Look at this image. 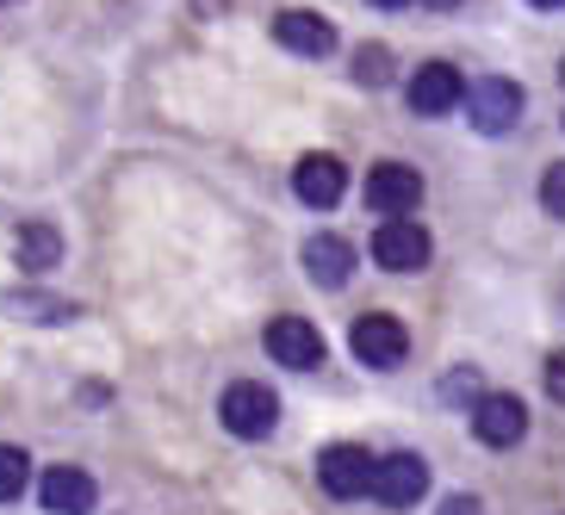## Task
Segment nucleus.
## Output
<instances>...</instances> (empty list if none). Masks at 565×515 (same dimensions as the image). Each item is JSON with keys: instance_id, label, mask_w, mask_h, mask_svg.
<instances>
[{"instance_id": "obj_1", "label": "nucleus", "mask_w": 565, "mask_h": 515, "mask_svg": "<svg viewBox=\"0 0 565 515\" xmlns=\"http://www.w3.org/2000/svg\"><path fill=\"white\" fill-rule=\"evenodd\" d=\"M217 416H224V429H231L236 441H262V434H274V422H280V398H274L262 379H236L231 391H224V404H217Z\"/></svg>"}, {"instance_id": "obj_2", "label": "nucleus", "mask_w": 565, "mask_h": 515, "mask_svg": "<svg viewBox=\"0 0 565 515\" xmlns=\"http://www.w3.org/2000/svg\"><path fill=\"white\" fill-rule=\"evenodd\" d=\"M423 491H429V465L416 460V453H385V460H373V479H366V497L373 503L411 509Z\"/></svg>"}, {"instance_id": "obj_3", "label": "nucleus", "mask_w": 565, "mask_h": 515, "mask_svg": "<svg viewBox=\"0 0 565 515\" xmlns=\"http://www.w3.org/2000/svg\"><path fill=\"white\" fill-rule=\"evenodd\" d=\"M373 261L392 267V273L429 267V230H423L416 217H380V230H373Z\"/></svg>"}, {"instance_id": "obj_4", "label": "nucleus", "mask_w": 565, "mask_h": 515, "mask_svg": "<svg viewBox=\"0 0 565 515\" xmlns=\"http://www.w3.org/2000/svg\"><path fill=\"white\" fill-rule=\"evenodd\" d=\"M366 479H373V453L354 448V441H335V448H323V460H317V484L342 503L366 497Z\"/></svg>"}, {"instance_id": "obj_5", "label": "nucleus", "mask_w": 565, "mask_h": 515, "mask_svg": "<svg viewBox=\"0 0 565 515\" xmlns=\"http://www.w3.org/2000/svg\"><path fill=\"white\" fill-rule=\"evenodd\" d=\"M416 200H423V174L404 162H380L373 174H366V205L380 217H411Z\"/></svg>"}, {"instance_id": "obj_6", "label": "nucleus", "mask_w": 565, "mask_h": 515, "mask_svg": "<svg viewBox=\"0 0 565 515\" xmlns=\"http://www.w3.org/2000/svg\"><path fill=\"white\" fill-rule=\"evenodd\" d=\"M466 106H472V125H479L484 137H503V131H515V118H522V87L503 82V75H484V82L466 94Z\"/></svg>"}, {"instance_id": "obj_7", "label": "nucleus", "mask_w": 565, "mask_h": 515, "mask_svg": "<svg viewBox=\"0 0 565 515\" xmlns=\"http://www.w3.org/2000/svg\"><path fill=\"white\" fill-rule=\"evenodd\" d=\"M354 354H361L366 366L392 373V366H404V354H411V335H404L398 316L373 311V316H361V323H354Z\"/></svg>"}, {"instance_id": "obj_8", "label": "nucleus", "mask_w": 565, "mask_h": 515, "mask_svg": "<svg viewBox=\"0 0 565 515\" xmlns=\"http://www.w3.org/2000/svg\"><path fill=\"white\" fill-rule=\"evenodd\" d=\"M267 354L280 366H292V373H311V366H323V335L305 316H274L267 323Z\"/></svg>"}, {"instance_id": "obj_9", "label": "nucleus", "mask_w": 565, "mask_h": 515, "mask_svg": "<svg viewBox=\"0 0 565 515\" xmlns=\"http://www.w3.org/2000/svg\"><path fill=\"white\" fill-rule=\"evenodd\" d=\"M522 429H529V410H522V398H510V391H491V398L472 404V434H479L484 448H515Z\"/></svg>"}, {"instance_id": "obj_10", "label": "nucleus", "mask_w": 565, "mask_h": 515, "mask_svg": "<svg viewBox=\"0 0 565 515\" xmlns=\"http://www.w3.org/2000/svg\"><path fill=\"white\" fill-rule=\"evenodd\" d=\"M274 37H280L286 51L311 56V63L335 56V25H330L323 13H305V7H286V13H274Z\"/></svg>"}, {"instance_id": "obj_11", "label": "nucleus", "mask_w": 565, "mask_h": 515, "mask_svg": "<svg viewBox=\"0 0 565 515\" xmlns=\"http://www.w3.org/2000/svg\"><path fill=\"white\" fill-rule=\"evenodd\" d=\"M292 186H299V200L317 205V212H330L342 193H349V168L335 162V155H299V168H292Z\"/></svg>"}, {"instance_id": "obj_12", "label": "nucleus", "mask_w": 565, "mask_h": 515, "mask_svg": "<svg viewBox=\"0 0 565 515\" xmlns=\"http://www.w3.org/2000/svg\"><path fill=\"white\" fill-rule=\"evenodd\" d=\"M94 497H100V491H94V479H87L82 465H51V472L38 479V503L51 515H87Z\"/></svg>"}, {"instance_id": "obj_13", "label": "nucleus", "mask_w": 565, "mask_h": 515, "mask_svg": "<svg viewBox=\"0 0 565 515\" xmlns=\"http://www.w3.org/2000/svg\"><path fill=\"white\" fill-rule=\"evenodd\" d=\"M460 68L454 63H423L411 75V112H423V118H441V112H454L460 106Z\"/></svg>"}, {"instance_id": "obj_14", "label": "nucleus", "mask_w": 565, "mask_h": 515, "mask_svg": "<svg viewBox=\"0 0 565 515\" xmlns=\"http://www.w3.org/2000/svg\"><path fill=\"white\" fill-rule=\"evenodd\" d=\"M305 273H311L317 286H349L354 243H342V236H311V243H305Z\"/></svg>"}, {"instance_id": "obj_15", "label": "nucleus", "mask_w": 565, "mask_h": 515, "mask_svg": "<svg viewBox=\"0 0 565 515\" xmlns=\"http://www.w3.org/2000/svg\"><path fill=\"white\" fill-rule=\"evenodd\" d=\"M56 261H63V236H56V224H44V217L19 224V267H25V273H51Z\"/></svg>"}, {"instance_id": "obj_16", "label": "nucleus", "mask_w": 565, "mask_h": 515, "mask_svg": "<svg viewBox=\"0 0 565 515\" xmlns=\"http://www.w3.org/2000/svg\"><path fill=\"white\" fill-rule=\"evenodd\" d=\"M7 311L13 316H25V323H63L75 304H63V299H44V292H7Z\"/></svg>"}, {"instance_id": "obj_17", "label": "nucleus", "mask_w": 565, "mask_h": 515, "mask_svg": "<svg viewBox=\"0 0 565 515\" xmlns=\"http://www.w3.org/2000/svg\"><path fill=\"white\" fill-rule=\"evenodd\" d=\"M25 479H32V460L19 448H0V503H13L25 491Z\"/></svg>"}, {"instance_id": "obj_18", "label": "nucleus", "mask_w": 565, "mask_h": 515, "mask_svg": "<svg viewBox=\"0 0 565 515\" xmlns=\"http://www.w3.org/2000/svg\"><path fill=\"white\" fill-rule=\"evenodd\" d=\"M354 75H361L366 87H385V82H392V51H380V44H361V56H354Z\"/></svg>"}, {"instance_id": "obj_19", "label": "nucleus", "mask_w": 565, "mask_h": 515, "mask_svg": "<svg viewBox=\"0 0 565 515\" xmlns=\"http://www.w3.org/2000/svg\"><path fill=\"white\" fill-rule=\"evenodd\" d=\"M541 200H547L553 217H565V162H553L547 174H541Z\"/></svg>"}, {"instance_id": "obj_20", "label": "nucleus", "mask_w": 565, "mask_h": 515, "mask_svg": "<svg viewBox=\"0 0 565 515\" xmlns=\"http://www.w3.org/2000/svg\"><path fill=\"white\" fill-rule=\"evenodd\" d=\"M547 398H553V404H565V348H559V354H547Z\"/></svg>"}, {"instance_id": "obj_21", "label": "nucleus", "mask_w": 565, "mask_h": 515, "mask_svg": "<svg viewBox=\"0 0 565 515\" xmlns=\"http://www.w3.org/2000/svg\"><path fill=\"white\" fill-rule=\"evenodd\" d=\"M435 515H484V503H479V497H448Z\"/></svg>"}, {"instance_id": "obj_22", "label": "nucleus", "mask_w": 565, "mask_h": 515, "mask_svg": "<svg viewBox=\"0 0 565 515\" xmlns=\"http://www.w3.org/2000/svg\"><path fill=\"white\" fill-rule=\"evenodd\" d=\"M429 7H435V13H448V7H460V0H429Z\"/></svg>"}, {"instance_id": "obj_23", "label": "nucleus", "mask_w": 565, "mask_h": 515, "mask_svg": "<svg viewBox=\"0 0 565 515\" xmlns=\"http://www.w3.org/2000/svg\"><path fill=\"white\" fill-rule=\"evenodd\" d=\"M373 7H411V0H373Z\"/></svg>"}, {"instance_id": "obj_24", "label": "nucleus", "mask_w": 565, "mask_h": 515, "mask_svg": "<svg viewBox=\"0 0 565 515\" xmlns=\"http://www.w3.org/2000/svg\"><path fill=\"white\" fill-rule=\"evenodd\" d=\"M534 7H565V0H534Z\"/></svg>"}, {"instance_id": "obj_25", "label": "nucleus", "mask_w": 565, "mask_h": 515, "mask_svg": "<svg viewBox=\"0 0 565 515\" xmlns=\"http://www.w3.org/2000/svg\"><path fill=\"white\" fill-rule=\"evenodd\" d=\"M559 82H565V63H559Z\"/></svg>"}, {"instance_id": "obj_26", "label": "nucleus", "mask_w": 565, "mask_h": 515, "mask_svg": "<svg viewBox=\"0 0 565 515\" xmlns=\"http://www.w3.org/2000/svg\"><path fill=\"white\" fill-rule=\"evenodd\" d=\"M0 7H13V0H0Z\"/></svg>"}]
</instances>
